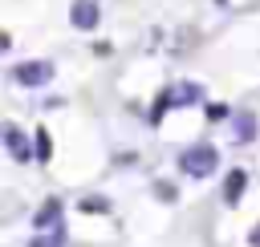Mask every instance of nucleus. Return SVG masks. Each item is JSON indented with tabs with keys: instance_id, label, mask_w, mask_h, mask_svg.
Here are the masks:
<instances>
[{
	"instance_id": "obj_7",
	"label": "nucleus",
	"mask_w": 260,
	"mask_h": 247,
	"mask_svg": "<svg viewBox=\"0 0 260 247\" xmlns=\"http://www.w3.org/2000/svg\"><path fill=\"white\" fill-rule=\"evenodd\" d=\"M244 182H248V174H244V170H232V174H228V182H223V202H240Z\"/></svg>"
},
{
	"instance_id": "obj_8",
	"label": "nucleus",
	"mask_w": 260,
	"mask_h": 247,
	"mask_svg": "<svg viewBox=\"0 0 260 247\" xmlns=\"http://www.w3.org/2000/svg\"><path fill=\"white\" fill-rule=\"evenodd\" d=\"M32 247H65V227H53L49 235H41V239H32Z\"/></svg>"
},
{
	"instance_id": "obj_9",
	"label": "nucleus",
	"mask_w": 260,
	"mask_h": 247,
	"mask_svg": "<svg viewBox=\"0 0 260 247\" xmlns=\"http://www.w3.org/2000/svg\"><path fill=\"white\" fill-rule=\"evenodd\" d=\"M37 158H41V162L49 158V134H45V130L37 134Z\"/></svg>"
},
{
	"instance_id": "obj_11",
	"label": "nucleus",
	"mask_w": 260,
	"mask_h": 247,
	"mask_svg": "<svg viewBox=\"0 0 260 247\" xmlns=\"http://www.w3.org/2000/svg\"><path fill=\"white\" fill-rule=\"evenodd\" d=\"M252 243H260V227H256V231H252Z\"/></svg>"
},
{
	"instance_id": "obj_4",
	"label": "nucleus",
	"mask_w": 260,
	"mask_h": 247,
	"mask_svg": "<svg viewBox=\"0 0 260 247\" xmlns=\"http://www.w3.org/2000/svg\"><path fill=\"white\" fill-rule=\"evenodd\" d=\"M4 150H8L16 162H28V158H32V150H28V142H24V134H20L16 126H4Z\"/></svg>"
},
{
	"instance_id": "obj_1",
	"label": "nucleus",
	"mask_w": 260,
	"mask_h": 247,
	"mask_svg": "<svg viewBox=\"0 0 260 247\" xmlns=\"http://www.w3.org/2000/svg\"><path fill=\"white\" fill-rule=\"evenodd\" d=\"M215 166H219V154H215L211 142H195V146H187V150L179 154V170L191 174V178H207Z\"/></svg>"
},
{
	"instance_id": "obj_2",
	"label": "nucleus",
	"mask_w": 260,
	"mask_h": 247,
	"mask_svg": "<svg viewBox=\"0 0 260 247\" xmlns=\"http://www.w3.org/2000/svg\"><path fill=\"white\" fill-rule=\"evenodd\" d=\"M12 81L16 85H49L53 81V61H24V65H16L12 69Z\"/></svg>"
},
{
	"instance_id": "obj_3",
	"label": "nucleus",
	"mask_w": 260,
	"mask_h": 247,
	"mask_svg": "<svg viewBox=\"0 0 260 247\" xmlns=\"http://www.w3.org/2000/svg\"><path fill=\"white\" fill-rule=\"evenodd\" d=\"M69 20H73V28L89 32V28H98V20H102V4H98V0H73Z\"/></svg>"
},
{
	"instance_id": "obj_5",
	"label": "nucleus",
	"mask_w": 260,
	"mask_h": 247,
	"mask_svg": "<svg viewBox=\"0 0 260 247\" xmlns=\"http://www.w3.org/2000/svg\"><path fill=\"white\" fill-rule=\"evenodd\" d=\"M57 219H61V202H57V198H49V202H45V207H41V211L32 215V227H37V231H49V227H61Z\"/></svg>"
},
{
	"instance_id": "obj_10",
	"label": "nucleus",
	"mask_w": 260,
	"mask_h": 247,
	"mask_svg": "<svg viewBox=\"0 0 260 247\" xmlns=\"http://www.w3.org/2000/svg\"><path fill=\"white\" fill-rule=\"evenodd\" d=\"M81 207H85V211H106V198H85Z\"/></svg>"
},
{
	"instance_id": "obj_6",
	"label": "nucleus",
	"mask_w": 260,
	"mask_h": 247,
	"mask_svg": "<svg viewBox=\"0 0 260 247\" xmlns=\"http://www.w3.org/2000/svg\"><path fill=\"white\" fill-rule=\"evenodd\" d=\"M232 134H236V142H252L256 138V117L252 113H236L232 117Z\"/></svg>"
}]
</instances>
